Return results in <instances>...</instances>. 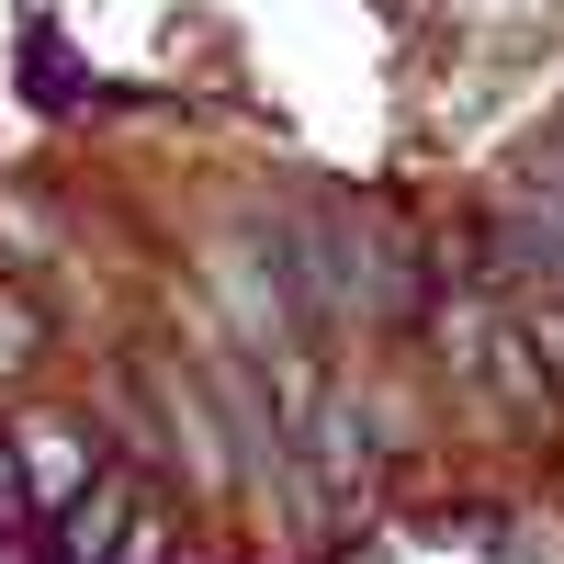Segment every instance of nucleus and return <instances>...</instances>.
<instances>
[{"mask_svg":"<svg viewBox=\"0 0 564 564\" xmlns=\"http://www.w3.org/2000/svg\"><path fill=\"white\" fill-rule=\"evenodd\" d=\"M452 372L463 395L497 406L508 441H553L564 430V384H553V350L531 316H497V305H452Z\"/></svg>","mask_w":564,"mask_h":564,"instance_id":"1","label":"nucleus"},{"mask_svg":"<svg viewBox=\"0 0 564 564\" xmlns=\"http://www.w3.org/2000/svg\"><path fill=\"white\" fill-rule=\"evenodd\" d=\"M148 395H159V430H170V452H181V475H193L204 497H226V486H238V452H226V406H215L181 361H159V372H148Z\"/></svg>","mask_w":564,"mask_h":564,"instance_id":"2","label":"nucleus"},{"mask_svg":"<svg viewBox=\"0 0 564 564\" xmlns=\"http://www.w3.org/2000/svg\"><path fill=\"white\" fill-rule=\"evenodd\" d=\"M294 452L316 463V497H361L372 486V417H361V395H339V384H327L316 406H305V430H294Z\"/></svg>","mask_w":564,"mask_h":564,"instance_id":"3","label":"nucleus"},{"mask_svg":"<svg viewBox=\"0 0 564 564\" xmlns=\"http://www.w3.org/2000/svg\"><path fill=\"white\" fill-rule=\"evenodd\" d=\"M148 508H159V497L135 486V475H102L90 497L57 508V564H124V542L148 531Z\"/></svg>","mask_w":564,"mask_h":564,"instance_id":"4","label":"nucleus"},{"mask_svg":"<svg viewBox=\"0 0 564 564\" xmlns=\"http://www.w3.org/2000/svg\"><path fill=\"white\" fill-rule=\"evenodd\" d=\"M12 441H23V497L45 508V520H57L68 497H90V486H102V452H90L68 417H23Z\"/></svg>","mask_w":564,"mask_h":564,"instance_id":"5","label":"nucleus"},{"mask_svg":"<svg viewBox=\"0 0 564 564\" xmlns=\"http://www.w3.org/2000/svg\"><path fill=\"white\" fill-rule=\"evenodd\" d=\"M34 350H45V316H34V305L12 294V282H0V372H23Z\"/></svg>","mask_w":564,"mask_h":564,"instance_id":"6","label":"nucleus"},{"mask_svg":"<svg viewBox=\"0 0 564 564\" xmlns=\"http://www.w3.org/2000/svg\"><path fill=\"white\" fill-rule=\"evenodd\" d=\"M23 508H34V497H23V441L0 430V520H23Z\"/></svg>","mask_w":564,"mask_h":564,"instance_id":"7","label":"nucleus"}]
</instances>
